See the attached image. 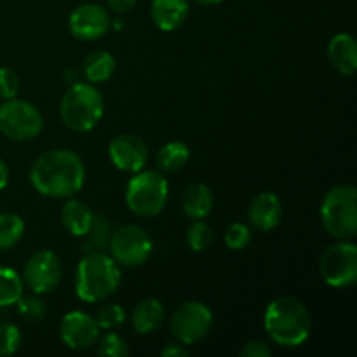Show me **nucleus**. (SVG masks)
I'll return each instance as SVG.
<instances>
[{
    "label": "nucleus",
    "mask_w": 357,
    "mask_h": 357,
    "mask_svg": "<svg viewBox=\"0 0 357 357\" xmlns=\"http://www.w3.org/2000/svg\"><path fill=\"white\" fill-rule=\"evenodd\" d=\"M86 181V166L79 153L66 149L49 150L30 167V183L40 195L70 199L79 194Z\"/></svg>",
    "instance_id": "1"
},
{
    "label": "nucleus",
    "mask_w": 357,
    "mask_h": 357,
    "mask_svg": "<svg viewBox=\"0 0 357 357\" xmlns=\"http://www.w3.org/2000/svg\"><path fill=\"white\" fill-rule=\"evenodd\" d=\"M264 326L279 347L295 349L305 344L312 333V316L300 300L278 296L265 309Z\"/></svg>",
    "instance_id": "2"
},
{
    "label": "nucleus",
    "mask_w": 357,
    "mask_h": 357,
    "mask_svg": "<svg viewBox=\"0 0 357 357\" xmlns=\"http://www.w3.org/2000/svg\"><path fill=\"white\" fill-rule=\"evenodd\" d=\"M121 281V265L110 255L86 253L77 265L75 295L86 303L103 302L117 291Z\"/></svg>",
    "instance_id": "3"
},
{
    "label": "nucleus",
    "mask_w": 357,
    "mask_h": 357,
    "mask_svg": "<svg viewBox=\"0 0 357 357\" xmlns=\"http://www.w3.org/2000/svg\"><path fill=\"white\" fill-rule=\"evenodd\" d=\"M105 112V98L91 82H77L68 87L59 103L63 124L77 132H86L100 124Z\"/></svg>",
    "instance_id": "4"
},
{
    "label": "nucleus",
    "mask_w": 357,
    "mask_h": 357,
    "mask_svg": "<svg viewBox=\"0 0 357 357\" xmlns=\"http://www.w3.org/2000/svg\"><path fill=\"white\" fill-rule=\"evenodd\" d=\"M321 223L331 237L352 241L357 236V190L354 185H337L321 202Z\"/></svg>",
    "instance_id": "5"
},
{
    "label": "nucleus",
    "mask_w": 357,
    "mask_h": 357,
    "mask_svg": "<svg viewBox=\"0 0 357 357\" xmlns=\"http://www.w3.org/2000/svg\"><path fill=\"white\" fill-rule=\"evenodd\" d=\"M169 183L157 171H138L126 188V204L138 216H157L167 204Z\"/></svg>",
    "instance_id": "6"
},
{
    "label": "nucleus",
    "mask_w": 357,
    "mask_h": 357,
    "mask_svg": "<svg viewBox=\"0 0 357 357\" xmlns=\"http://www.w3.org/2000/svg\"><path fill=\"white\" fill-rule=\"evenodd\" d=\"M44 128L42 114L26 100H3L0 105V132L13 142H31Z\"/></svg>",
    "instance_id": "7"
},
{
    "label": "nucleus",
    "mask_w": 357,
    "mask_h": 357,
    "mask_svg": "<svg viewBox=\"0 0 357 357\" xmlns=\"http://www.w3.org/2000/svg\"><path fill=\"white\" fill-rule=\"evenodd\" d=\"M110 257L124 267H139L150 258L153 251L152 237L143 227L128 223L114 230L108 243Z\"/></svg>",
    "instance_id": "8"
},
{
    "label": "nucleus",
    "mask_w": 357,
    "mask_h": 357,
    "mask_svg": "<svg viewBox=\"0 0 357 357\" xmlns=\"http://www.w3.org/2000/svg\"><path fill=\"white\" fill-rule=\"evenodd\" d=\"M323 281L331 288H349L357 281V246L352 241H340L323 253L319 260Z\"/></svg>",
    "instance_id": "9"
},
{
    "label": "nucleus",
    "mask_w": 357,
    "mask_h": 357,
    "mask_svg": "<svg viewBox=\"0 0 357 357\" xmlns=\"http://www.w3.org/2000/svg\"><path fill=\"white\" fill-rule=\"evenodd\" d=\"M213 312L197 300L185 302L171 317V333L180 344L195 345L204 340L213 328Z\"/></svg>",
    "instance_id": "10"
},
{
    "label": "nucleus",
    "mask_w": 357,
    "mask_h": 357,
    "mask_svg": "<svg viewBox=\"0 0 357 357\" xmlns=\"http://www.w3.org/2000/svg\"><path fill=\"white\" fill-rule=\"evenodd\" d=\"M63 278V264L51 250H40L28 258L23 268V284L35 295H45L58 288Z\"/></svg>",
    "instance_id": "11"
},
{
    "label": "nucleus",
    "mask_w": 357,
    "mask_h": 357,
    "mask_svg": "<svg viewBox=\"0 0 357 357\" xmlns=\"http://www.w3.org/2000/svg\"><path fill=\"white\" fill-rule=\"evenodd\" d=\"M100 331L96 319L82 310L65 314L59 323V338L72 351H87L96 345Z\"/></svg>",
    "instance_id": "12"
},
{
    "label": "nucleus",
    "mask_w": 357,
    "mask_h": 357,
    "mask_svg": "<svg viewBox=\"0 0 357 357\" xmlns=\"http://www.w3.org/2000/svg\"><path fill=\"white\" fill-rule=\"evenodd\" d=\"M110 14L100 3H82L75 7L68 17V30L84 42L98 40L110 30Z\"/></svg>",
    "instance_id": "13"
},
{
    "label": "nucleus",
    "mask_w": 357,
    "mask_h": 357,
    "mask_svg": "<svg viewBox=\"0 0 357 357\" xmlns=\"http://www.w3.org/2000/svg\"><path fill=\"white\" fill-rule=\"evenodd\" d=\"M108 155L117 169L135 174L145 167L146 160H149V149L139 136L122 132L110 142Z\"/></svg>",
    "instance_id": "14"
},
{
    "label": "nucleus",
    "mask_w": 357,
    "mask_h": 357,
    "mask_svg": "<svg viewBox=\"0 0 357 357\" xmlns=\"http://www.w3.org/2000/svg\"><path fill=\"white\" fill-rule=\"evenodd\" d=\"M248 218L255 229L261 232H271L282 218L281 199L272 192H261L251 201L248 208Z\"/></svg>",
    "instance_id": "15"
},
{
    "label": "nucleus",
    "mask_w": 357,
    "mask_h": 357,
    "mask_svg": "<svg viewBox=\"0 0 357 357\" xmlns=\"http://www.w3.org/2000/svg\"><path fill=\"white\" fill-rule=\"evenodd\" d=\"M190 10L188 0H152L150 16L162 31H174L185 23Z\"/></svg>",
    "instance_id": "16"
},
{
    "label": "nucleus",
    "mask_w": 357,
    "mask_h": 357,
    "mask_svg": "<svg viewBox=\"0 0 357 357\" xmlns=\"http://www.w3.org/2000/svg\"><path fill=\"white\" fill-rule=\"evenodd\" d=\"M328 58L331 65L345 77H352L357 70V42L351 33H337L328 44Z\"/></svg>",
    "instance_id": "17"
},
{
    "label": "nucleus",
    "mask_w": 357,
    "mask_h": 357,
    "mask_svg": "<svg viewBox=\"0 0 357 357\" xmlns=\"http://www.w3.org/2000/svg\"><path fill=\"white\" fill-rule=\"evenodd\" d=\"M166 309L157 298H145L135 307L131 314L132 328L138 335H152L162 326Z\"/></svg>",
    "instance_id": "18"
},
{
    "label": "nucleus",
    "mask_w": 357,
    "mask_h": 357,
    "mask_svg": "<svg viewBox=\"0 0 357 357\" xmlns=\"http://www.w3.org/2000/svg\"><path fill=\"white\" fill-rule=\"evenodd\" d=\"M213 204H215V195L206 183L190 185L181 197L183 213L192 220H204L211 213Z\"/></svg>",
    "instance_id": "19"
},
{
    "label": "nucleus",
    "mask_w": 357,
    "mask_h": 357,
    "mask_svg": "<svg viewBox=\"0 0 357 357\" xmlns=\"http://www.w3.org/2000/svg\"><path fill=\"white\" fill-rule=\"evenodd\" d=\"M93 209L79 199H70L61 208V223L73 237H84L93 223Z\"/></svg>",
    "instance_id": "20"
},
{
    "label": "nucleus",
    "mask_w": 357,
    "mask_h": 357,
    "mask_svg": "<svg viewBox=\"0 0 357 357\" xmlns=\"http://www.w3.org/2000/svg\"><path fill=\"white\" fill-rule=\"evenodd\" d=\"M115 68H117L115 58L108 51H103V49H98V51L87 54L82 65L84 75H86L87 82L91 84H101L110 80L112 75L115 73Z\"/></svg>",
    "instance_id": "21"
},
{
    "label": "nucleus",
    "mask_w": 357,
    "mask_h": 357,
    "mask_svg": "<svg viewBox=\"0 0 357 357\" xmlns=\"http://www.w3.org/2000/svg\"><path fill=\"white\" fill-rule=\"evenodd\" d=\"M112 232H114V227L112 222L103 215H96L94 213L93 223H91L89 230L84 236V244H82V253H100V251L108 250V243H110Z\"/></svg>",
    "instance_id": "22"
},
{
    "label": "nucleus",
    "mask_w": 357,
    "mask_h": 357,
    "mask_svg": "<svg viewBox=\"0 0 357 357\" xmlns=\"http://www.w3.org/2000/svg\"><path fill=\"white\" fill-rule=\"evenodd\" d=\"M190 159V149L183 142H169L157 152V166L166 173L183 169Z\"/></svg>",
    "instance_id": "23"
},
{
    "label": "nucleus",
    "mask_w": 357,
    "mask_h": 357,
    "mask_svg": "<svg viewBox=\"0 0 357 357\" xmlns=\"http://www.w3.org/2000/svg\"><path fill=\"white\" fill-rule=\"evenodd\" d=\"M24 220L16 213H0V251L16 246L24 236Z\"/></svg>",
    "instance_id": "24"
},
{
    "label": "nucleus",
    "mask_w": 357,
    "mask_h": 357,
    "mask_svg": "<svg viewBox=\"0 0 357 357\" xmlns=\"http://www.w3.org/2000/svg\"><path fill=\"white\" fill-rule=\"evenodd\" d=\"M23 279L14 268L0 267V309L16 305L23 295Z\"/></svg>",
    "instance_id": "25"
},
{
    "label": "nucleus",
    "mask_w": 357,
    "mask_h": 357,
    "mask_svg": "<svg viewBox=\"0 0 357 357\" xmlns=\"http://www.w3.org/2000/svg\"><path fill=\"white\" fill-rule=\"evenodd\" d=\"M213 230L204 220H194L190 227L187 230V236H185V241H187V246L190 248L195 253H202V251L209 250V246L213 244Z\"/></svg>",
    "instance_id": "26"
},
{
    "label": "nucleus",
    "mask_w": 357,
    "mask_h": 357,
    "mask_svg": "<svg viewBox=\"0 0 357 357\" xmlns=\"http://www.w3.org/2000/svg\"><path fill=\"white\" fill-rule=\"evenodd\" d=\"M17 310H20L21 317L31 323H37V321L44 319L45 312H47V307H45L44 300L38 295H21V298L16 302Z\"/></svg>",
    "instance_id": "27"
},
{
    "label": "nucleus",
    "mask_w": 357,
    "mask_h": 357,
    "mask_svg": "<svg viewBox=\"0 0 357 357\" xmlns=\"http://www.w3.org/2000/svg\"><path fill=\"white\" fill-rule=\"evenodd\" d=\"M94 319L100 330H115L126 321V310L119 303H105Z\"/></svg>",
    "instance_id": "28"
},
{
    "label": "nucleus",
    "mask_w": 357,
    "mask_h": 357,
    "mask_svg": "<svg viewBox=\"0 0 357 357\" xmlns=\"http://www.w3.org/2000/svg\"><path fill=\"white\" fill-rule=\"evenodd\" d=\"M223 241H225V246L232 251H243L250 246L251 243V230L246 223L236 222L225 230V236H223Z\"/></svg>",
    "instance_id": "29"
},
{
    "label": "nucleus",
    "mask_w": 357,
    "mask_h": 357,
    "mask_svg": "<svg viewBox=\"0 0 357 357\" xmlns=\"http://www.w3.org/2000/svg\"><path fill=\"white\" fill-rule=\"evenodd\" d=\"M98 354L105 357H124L128 356L129 349L124 338L117 333H105L98 338Z\"/></svg>",
    "instance_id": "30"
},
{
    "label": "nucleus",
    "mask_w": 357,
    "mask_h": 357,
    "mask_svg": "<svg viewBox=\"0 0 357 357\" xmlns=\"http://www.w3.org/2000/svg\"><path fill=\"white\" fill-rule=\"evenodd\" d=\"M23 335L16 324H0V356H13L20 351Z\"/></svg>",
    "instance_id": "31"
},
{
    "label": "nucleus",
    "mask_w": 357,
    "mask_h": 357,
    "mask_svg": "<svg viewBox=\"0 0 357 357\" xmlns=\"http://www.w3.org/2000/svg\"><path fill=\"white\" fill-rule=\"evenodd\" d=\"M17 91H20V77L13 68L2 66L0 68V98L2 100H10L16 98Z\"/></svg>",
    "instance_id": "32"
},
{
    "label": "nucleus",
    "mask_w": 357,
    "mask_h": 357,
    "mask_svg": "<svg viewBox=\"0 0 357 357\" xmlns=\"http://www.w3.org/2000/svg\"><path fill=\"white\" fill-rule=\"evenodd\" d=\"M271 354H272L271 347L261 340L248 342V344L243 347V351H241V356L243 357H268Z\"/></svg>",
    "instance_id": "33"
},
{
    "label": "nucleus",
    "mask_w": 357,
    "mask_h": 357,
    "mask_svg": "<svg viewBox=\"0 0 357 357\" xmlns=\"http://www.w3.org/2000/svg\"><path fill=\"white\" fill-rule=\"evenodd\" d=\"M136 3H138V0H107L108 9L117 14L129 13V10L135 9Z\"/></svg>",
    "instance_id": "34"
},
{
    "label": "nucleus",
    "mask_w": 357,
    "mask_h": 357,
    "mask_svg": "<svg viewBox=\"0 0 357 357\" xmlns=\"http://www.w3.org/2000/svg\"><path fill=\"white\" fill-rule=\"evenodd\" d=\"M164 357H183L187 356V349L183 344H167L162 351Z\"/></svg>",
    "instance_id": "35"
},
{
    "label": "nucleus",
    "mask_w": 357,
    "mask_h": 357,
    "mask_svg": "<svg viewBox=\"0 0 357 357\" xmlns=\"http://www.w3.org/2000/svg\"><path fill=\"white\" fill-rule=\"evenodd\" d=\"M7 183H9V167L3 162V159H0V190H3Z\"/></svg>",
    "instance_id": "36"
},
{
    "label": "nucleus",
    "mask_w": 357,
    "mask_h": 357,
    "mask_svg": "<svg viewBox=\"0 0 357 357\" xmlns=\"http://www.w3.org/2000/svg\"><path fill=\"white\" fill-rule=\"evenodd\" d=\"M79 75H80V73H79V70H77V68H66L65 73H63V77H65V80L70 84V86H72V84L79 82Z\"/></svg>",
    "instance_id": "37"
},
{
    "label": "nucleus",
    "mask_w": 357,
    "mask_h": 357,
    "mask_svg": "<svg viewBox=\"0 0 357 357\" xmlns=\"http://www.w3.org/2000/svg\"><path fill=\"white\" fill-rule=\"evenodd\" d=\"M194 2L201 3V6H216V3H222L223 0H194Z\"/></svg>",
    "instance_id": "38"
}]
</instances>
